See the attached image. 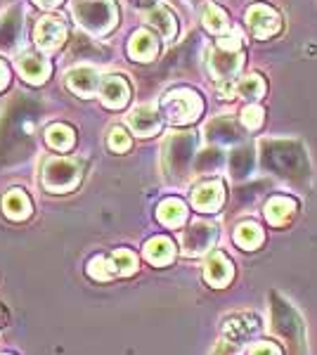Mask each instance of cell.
Returning a JSON list of instances; mask_svg holds the SVG:
<instances>
[{
  "label": "cell",
  "mask_w": 317,
  "mask_h": 355,
  "mask_svg": "<svg viewBox=\"0 0 317 355\" xmlns=\"http://www.w3.org/2000/svg\"><path fill=\"white\" fill-rule=\"evenodd\" d=\"M74 17L78 26L88 33H109L119 21V10L114 0H76L74 3Z\"/></svg>",
  "instance_id": "cell-1"
},
{
  "label": "cell",
  "mask_w": 317,
  "mask_h": 355,
  "mask_svg": "<svg viewBox=\"0 0 317 355\" xmlns=\"http://www.w3.org/2000/svg\"><path fill=\"white\" fill-rule=\"evenodd\" d=\"M241 64H244V53H241L239 33L234 31V33H230V36H223L209 60L211 76L221 83L234 81V76L239 73Z\"/></svg>",
  "instance_id": "cell-2"
},
{
  "label": "cell",
  "mask_w": 317,
  "mask_h": 355,
  "mask_svg": "<svg viewBox=\"0 0 317 355\" xmlns=\"http://www.w3.org/2000/svg\"><path fill=\"white\" fill-rule=\"evenodd\" d=\"M83 178V164L74 159H48L43 166V187L48 192H71Z\"/></svg>",
  "instance_id": "cell-3"
},
{
  "label": "cell",
  "mask_w": 317,
  "mask_h": 355,
  "mask_svg": "<svg viewBox=\"0 0 317 355\" xmlns=\"http://www.w3.org/2000/svg\"><path fill=\"white\" fill-rule=\"evenodd\" d=\"M161 110L166 112L171 123L175 125H185L197 121L201 116V110H204V102L201 97L194 93V90L180 88V90H171L169 95H164L161 100Z\"/></svg>",
  "instance_id": "cell-4"
},
{
  "label": "cell",
  "mask_w": 317,
  "mask_h": 355,
  "mask_svg": "<svg viewBox=\"0 0 317 355\" xmlns=\"http://www.w3.org/2000/svg\"><path fill=\"white\" fill-rule=\"evenodd\" d=\"M194 147H197V133L187 130V133H175L166 142L164 152V166L166 173L171 178H182L187 171V166L192 164Z\"/></svg>",
  "instance_id": "cell-5"
},
{
  "label": "cell",
  "mask_w": 317,
  "mask_h": 355,
  "mask_svg": "<svg viewBox=\"0 0 317 355\" xmlns=\"http://www.w3.org/2000/svg\"><path fill=\"white\" fill-rule=\"evenodd\" d=\"M218 225L216 223H209V220H194L182 230L180 234V249L182 254L194 259V256H201L216 244L218 239Z\"/></svg>",
  "instance_id": "cell-6"
},
{
  "label": "cell",
  "mask_w": 317,
  "mask_h": 355,
  "mask_svg": "<svg viewBox=\"0 0 317 355\" xmlns=\"http://www.w3.org/2000/svg\"><path fill=\"white\" fill-rule=\"evenodd\" d=\"M261 331V320L251 313H241V315H232V318L225 320L223 324V336L225 341L234 343V346H241L249 339Z\"/></svg>",
  "instance_id": "cell-7"
},
{
  "label": "cell",
  "mask_w": 317,
  "mask_h": 355,
  "mask_svg": "<svg viewBox=\"0 0 317 355\" xmlns=\"http://www.w3.org/2000/svg\"><path fill=\"white\" fill-rule=\"evenodd\" d=\"M206 142H209L211 147H239L241 142V128L239 123L234 121V119H216V121H211L206 125Z\"/></svg>",
  "instance_id": "cell-8"
},
{
  "label": "cell",
  "mask_w": 317,
  "mask_h": 355,
  "mask_svg": "<svg viewBox=\"0 0 317 355\" xmlns=\"http://www.w3.org/2000/svg\"><path fill=\"white\" fill-rule=\"evenodd\" d=\"M246 21H249V28L256 38H270L280 31V15L265 3L251 5L246 12Z\"/></svg>",
  "instance_id": "cell-9"
},
{
  "label": "cell",
  "mask_w": 317,
  "mask_h": 355,
  "mask_svg": "<svg viewBox=\"0 0 317 355\" xmlns=\"http://www.w3.org/2000/svg\"><path fill=\"white\" fill-rule=\"evenodd\" d=\"M67 38V21L60 17H43L36 24V45L45 53H53Z\"/></svg>",
  "instance_id": "cell-10"
},
{
  "label": "cell",
  "mask_w": 317,
  "mask_h": 355,
  "mask_svg": "<svg viewBox=\"0 0 317 355\" xmlns=\"http://www.w3.org/2000/svg\"><path fill=\"white\" fill-rule=\"evenodd\" d=\"M225 202V190L221 182H201L192 190V206L201 214H216Z\"/></svg>",
  "instance_id": "cell-11"
},
{
  "label": "cell",
  "mask_w": 317,
  "mask_h": 355,
  "mask_svg": "<svg viewBox=\"0 0 317 355\" xmlns=\"http://www.w3.org/2000/svg\"><path fill=\"white\" fill-rule=\"evenodd\" d=\"M204 277H206V282H209L213 289H223V287H228V284L232 282L234 268H232V263H230V259L223 254V251H216V254H211L209 259H206Z\"/></svg>",
  "instance_id": "cell-12"
},
{
  "label": "cell",
  "mask_w": 317,
  "mask_h": 355,
  "mask_svg": "<svg viewBox=\"0 0 317 355\" xmlns=\"http://www.w3.org/2000/svg\"><path fill=\"white\" fill-rule=\"evenodd\" d=\"M100 97L109 110H121L130 100V85L121 76H105L100 83Z\"/></svg>",
  "instance_id": "cell-13"
},
{
  "label": "cell",
  "mask_w": 317,
  "mask_h": 355,
  "mask_svg": "<svg viewBox=\"0 0 317 355\" xmlns=\"http://www.w3.org/2000/svg\"><path fill=\"white\" fill-rule=\"evenodd\" d=\"M100 73L90 67H76L67 73V85L80 97H90L95 95V90H100Z\"/></svg>",
  "instance_id": "cell-14"
},
{
  "label": "cell",
  "mask_w": 317,
  "mask_h": 355,
  "mask_svg": "<svg viewBox=\"0 0 317 355\" xmlns=\"http://www.w3.org/2000/svg\"><path fill=\"white\" fill-rule=\"evenodd\" d=\"M17 71L28 83H43L50 76V62L38 53H24L17 57Z\"/></svg>",
  "instance_id": "cell-15"
},
{
  "label": "cell",
  "mask_w": 317,
  "mask_h": 355,
  "mask_svg": "<svg viewBox=\"0 0 317 355\" xmlns=\"http://www.w3.org/2000/svg\"><path fill=\"white\" fill-rule=\"evenodd\" d=\"M128 125L132 128V133L140 135V137L157 135L161 128V116L154 107H137L135 112H130Z\"/></svg>",
  "instance_id": "cell-16"
},
{
  "label": "cell",
  "mask_w": 317,
  "mask_h": 355,
  "mask_svg": "<svg viewBox=\"0 0 317 355\" xmlns=\"http://www.w3.org/2000/svg\"><path fill=\"white\" fill-rule=\"evenodd\" d=\"M22 33V15L19 10H10L0 17V53H12L19 43Z\"/></svg>",
  "instance_id": "cell-17"
},
{
  "label": "cell",
  "mask_w": 317,
  "mask_h": 355,
  "mask_svg": "<svg viewBox=\"0 0 317 355\" xmlns=\"http://www.w3.org/2000/svg\"><path fill=\"white\" fill-rule=\"evenodd\" d=\"M128 53L135 62H152L159 53V41L149 31H135L128 41Z\"/></svg>",
  "instance_id": "cell-18"
},
{
  "label": "cell",
  "mask_w": 317,
  "mask_h": 355,
  "mask_svg": "<svg viewBox=\"0 0 317 355\" xmlns=\"http://www.w3.org/2000/svg\"><path fill=\"white\" fill-rule=\"evenodd\" d=\"M296 214V202L291 197H273L265 204V220L275 227H284Z\"/></svg>",
  "instance_id": "cell-19"
},
{
  "label": "cell",
  "mask_w": 317,
  "mask_h": 355,
  "mask_svg": "<svg viewBox=\"0 0 317 355\" xmlns=\"http://www.w3.org/2000/svg\"><path fill=\"white\" fill-rule=\"evenodd\" d=\"M145 259L152 266H169L175 259V244L169 237H152L145 246Z\"/></svg>",
  "instance_id": "cell-20"
},
{
  "label": "cell",
  "mask_w": 317,
  "mask_h": 355,
  "mask_svg": "<svg viewBox=\"0 0 317 355\" xmlns=\"http://www.w3.org/2000/svg\"><path fill=\"white\" fill-rule=\"evenodd\" d=\"M3 214L12 220H24L31 216V199L22 190H10L3 197Z\"/></svg>",
  "instance_id": "cell-21"
},
{
  "label": "cell",
  "mask_w": 317,
  "mask_h": 355,
  "mask_svg": "<svg viewBox=\"0 0 317 355\" xmlns=\"http://www.w3.org/2000/svg\"><path fill=\"white\" fill-rule=\"evenodd\" d=\"M157 218L166 227H180L187 220V206L180 199H164L157 209Z\"/></svg>",
  "instance_id": "cell-22"
},
{
  "label": "cell",
  "mask_w": 317,
  "mask_h": 355,
  "mask_svg": "<svg viewBox=\"0 0 317 355\" xmlns=\"http://www.w3.org/2000/svg\"><path fill=\"white\" fill-rule=\"evenodd\" d=\"M234 244L244 251H256L263 244V230L258 223H239L237 230H234Z\"/></svg>",
  "instance_id": "cell-23"
},
{
  "label": "cell",
  "mask_w": 317,
  "mask_h": 355,
  "mask_svg": "<svg viewBox=\"0 0 317 355\" xmlns=\"http://www.w3.org/2000/svg\"><path fill=\"white\" fill-rule=\"evenodd\" d=\"M147 21L152 24L157 31L161 33L164 38H173L178 31V21L175 17H173V12L169 8H164V5H159V8H152L147 15Z\"/></svg>",
  "instance_id": "cell-24"
},
{
  "label": "cell",
  "mask_w": 317,
  "mask_h": 355,
  "mask_svg": "<svg viewBox=\"0 0 317 355\" xmlns=\"http://www.w3.org/2000/svg\"><path fill=\"white\" fill-rule=\"evenodd\" d=\"M45 140H48V145L53 147V150L69 152L74 147V142H76V135H74V130L69 128V125L55 123V125H50V128L45 130Z\"/></svg>",
  "instance_id": "cell-25"
},
{
  "label": "cell",
  "mask_w": 317,
  "mask_h": 355,
  "mask_svg": "<svg viewBox=\"0 0 317 355\" xmlns=\"http://www.w3.org/2000/svg\"><path fill=\"white\" fill-rule=\"evenodd\" d=\"M253 164H256L253 147H237L232 159H230V173H232V178H244L251 173Z\"/></svg>",
  "instance_id": "cell-26"
},
{
  "label": "cell",
  "mask_w": 317,
  "mask_h": 355,
  "mask_svg": "<svg viewBox=\"0 0 317 355\" xmlns=\"http://www.w3.org/2000/svg\"><path fill=\"white\" fill-rule=\"evenodd\" d=\"M109 263H112L114 275H121V277H128L137 270V256L130 249H117Z\"/></svg>",
  "instance_id": "cell-27"
},
{
  "label": "cell",
  "mask_w": 317,
  "mask_h": 355,
  "mask_svg": "<svg viewBox=\"0 0 317 355\" xmlns=\"http://www.w3.org/2000/svg\"><path fill=\"white\" fill-rule=\"evenodd\" d=\"M263 93H265V81L258 73H251V76L241 78L237 83V95L244 97V100H258V97H263Z\"/></svg>",
  "instance_id": "cell-28"
},
{
  "label": "cell",
  "mask_w": 317,
  "mask_h": 355,
  "mask_svg": "<svg viewBox=\"0 0 317 355\" xmlns=\"http://www.w3.org/2000/svg\"><path fill=\"white\" fill-rule=\"evenodd\" d=\"M204 26L209 28L211 33H223L225 28H228V15H225L218 5H209L204 12Z\"/></svg>",
  "instance_id": "cell-29"
},
{
  "label": "cell",
  "mask_w": 317,
  "mask_h": 355,
  "mask_svg": "<svg viewBox=\"0 0 317 355\" xmlns=\"http://www.w3.org/2000/svg\"><path fill=\"white\" fill-rule=\"evenodd\" d=\"M88 275H90V277H95L97 282H109V279L114 277L112 263H109L107 259H102V256H95V259L90 261V266H88Z\"/></svg>",
  "instance_id": "cell-30"
},
{
  "label": "cell",
  "mask_w": 317,
  "mask_h": 355,
  "mask_svg": "<svg viewBox=\"0 0 317 355\" xmlns=\"http://www.w3.org/2000/svg\"><path fill=\"white\" fill-rule=\"evenodd\" d=\"M263 119H265V112H263L258 105H249L244 112H241V125H244L246 130H256V128H261Z\"/></svg>",
  "instance_id": "cell-31"
},
{
  "label": "cell",
  "mask_w": 317,
  "mask_h": 355,
  "mask_svg": "<svg viewBox=\"0 0 317 355\" xmlns=\"http://www.w3.org/2000/svg\"><path fill=\"white\" fill-rule=\"evenodd\" d=\"M109 147H112L114 152H128L130 150V135L126 133L121 125H117V128H112V133H109Z\"/></svg>",
  "instance_id": "cell-32"
},
{
  "label": "cell",
  "mask_w": 317,
  "mask_h": 355,
  "mask_svg": "<svg viewBox=\"0 0 317 355\" xmlns=\"http://www.w3.org/2000/svg\"><path fill=\"white\" fill-rule=\"evenodd\" d=\"M251 355H282V353L273 341H258L256 346L251 348Z\"/></svg>",
  "instance_id": "cell-33"
},
{
  "label": "cell",
  "mask_w": 317,
  "mask_h": 355,
  "mask_svg": "<svg viewBox=\"0 0 317 355\" xmlns=\"http://www.w3.org/2000/svg\"><path fill=\"white\" fill-rule=\"evenodd\" d=\"M10 81V73H8V67H5V62H0V90L8 85Z\"/></svg>",
  "instance_id": "cell-34"
},
{
  "label": "cell",
  "mask_w": 317,
  "mask_h": 355,
  "mask_svg": "<svg viewBox=\"0 0 317 355\" xmlns=\"http://www.w3.org/2000/svg\"><path fill=\"white\" fill-rule=\"evenodd\" d=\"M36 5H40V8H55V5H60L62 0H33Z\"/></svg>",
  "instance_id": "cell-35"
},
{
  "label": "cell",
  "mask_w": 317,
  "mask_h": 355,
  "mask_svg": "<svg viewBox=\"0 0 317 355\" xmlns=\"http://www.w3.org/2000/svg\"><path fill=\"white\" fill-rule=\"evenodd\" d=\"M130 3L135 5V8H149V5H154L157 0H130Z\"/></svg>",
  "instance_id": "cell-36"
},
{
  "label": "cell",
  "mask_w": 317,
  "mask_h": 355,
  "mask_svg": "<svg viewBox=\"0 0 317 355\" xmlns=\"http://www.w3.org/2000/svg\"><path fill=\"white\" fill-rule=\"evenodd\" d=\"M5 355H8V353H5Z\"/></svg>",
  "instance_id": "cell-37"
}]
</instances>
